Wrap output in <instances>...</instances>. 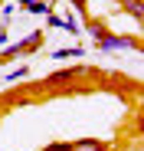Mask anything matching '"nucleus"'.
<instances>
[{
	"mask_svg": "<svg viewBox=\"0 0 144 151\" xmlns=\"http://www.w3.org/2000/svg\"><path fill=\"white\" fill-rule=\"evenodd\" d=\"M39 46H43V30H36V33H30V36H23L20 43H7L4 56H7V63H10V59L23 56V53H33V49H39Z\"/></svg>",
	"mask_w": 144,
	"mask_h": 151,
	"instance_id": "1",
	"label": "nucleus"
},
{
	"mask_svg": "<svg viewBox=\"0 0 144 151\" xmlns=\"http://www.w3.org/2000/svg\"><path fill=\"white\" fill-rule=\"evenodd\" d=\"M95 49H102V53H115V49H138V40L134 36H115L111 30L105 36L95 40Z\"/></svg>",
	"mask_w": 144,
	"mask_h": 151,
	"instance_id": "2",
	"label": "nucleus"
},
{
	"mask_svg": "<svg viewBox=\"0 0 144 151\" xmlns=\"http://www.w3.org/2000/svg\"><path fill=\"white\" fill-rule=\"evenodd\" d=\"M82 76H85V66H72V69H62V72L46 76L43 86H46V89H56V86H66V82H72V79H82Z\"/></svg>",
	"mask_w": 144,
	"mask_h": 151,
	"instance_id": "3",
	"label": "nucleus"
},
{
	"mask_svg": "<svg viewBox=\"0 0 144 151\" xmlns=\"http://www.w3.org/2000/svg\"><path fill=\"white\" fill-rule=\"evenodd\" d=\"M56 63H66V59H76V56H85V46H59L49 53Z\"/></svg>",
	"mask_w": 144,
	"mask_h": 151,
	"instance_id": "4",
	"label": "nucleus"
},
{
	"mask_svg": "<svg viewBox=\"0 0 144 151\" xmlns=\"http://www.w3.org/2000/svg\"><path fill=\"white\" fill-rule=\"evenodd\" d=\"M16 4L26 10V13H39V17H46L53 10V4H46V0H16Z\"/></svg>",
	"mask_w": 144,
	"mask_h": 151,
	"instance_id": "5",
	"label": "nucleus"
},
{
	"mask_svg": "<svg viewBox=\"0 0 144 151\" xmlns=\"http://www.w3.org/2000/svg\"><path fill=\"white\" fill-rule=\"evenodd\" d=\"M69 151H105V145L98 138H82V141H72Z\"/></svg>",
	"mask_w": 144,
	"mask_h": 151,
	"instance_id": "6",
	"label": "nucleus"
},
{
	"mask_svg": "<svg viewBox=\"0 0 144 151\" xmlns=\"http://www.w3.org/2000/svg\"><path fill=\"white\" fill-rule=\"evenodd\" d=\"M125 4V13L138 20V27H141V17H144V7H141V0H121Z\"/></svg>",
	"mask_w": 144,
	"mask_h": 151,
	"instance_id": "7",
	"label": "nucleus"
},
{
	"mask_svg": "<svg viewBox=\"0 0 144 151\" xmlns=\"http://www.w3.org/2000/svg\"><path fill=\"white\" fill-rule=\"evenodd\" d=\"M82 33H88V36L98 40V36H105V33H108V27H105V23H88V20H85V30H82Z\"/></svg>",
	"mask_w": 144,
	"mask_h": 151,
	"instance_id": "8",
	"label": "nucleus"
},
{
	"mask_svg": "<svg viewBox=\"0 0 144 151\" xmlns=\"http://www.w3.org/2000/svg\"><path fill=\"white\" fill-rule=\"evenodd\" d=\"M46 23H49L53 30H66V20H62L56 10H49V13H46Z\"/></svg>",
	"mask_w": 144,
	"mask_h": 151,
	"instance_id": "9",
	"label": "nucleus"
},
{
	"mask_svg": "<svg viewBox=\"0 0 144 151\" xmlns=\"http://www.w3.org/2000/svg\"><path fill=\"white\" fill-rule=\"evenodd\" d=\"M26 72H30V66H16L13 72H7V79H0V82H16V79H23Z\"/></svg>",
	"mask_w": 144,
	"mask_h": 151,
	"instance_id": "10",
	"label": "nucleus"
},
{
	"mask_svg": "<svg viewBox=\"0 0 144 151\" xmlns=\"http://www.w3.org/2000/svg\"><path fill=\"white\" fill-rule=\"evenodd\" d=\"M62 20H66V33H72V36H79V33H82V27H79V20H76V17H62Z\"/></svg>",
	"mask_w": 144,
	"mask_h": 151,
	"instance_id": "11",
	"label": "nucleus"
},
{
	"mask_svg": "<svg viewBox=\"0 0 144 151\" xmlns=\"http://www.w3.org/2000/svg\"><path fill=\"white\" fill-rule=\"evenodd\" d=\"M72 148V141H53V145H46L43 151H69Z\"/></svg>",
	"mask_w": 144,
	"mask_h": 151,
	"instance_id": "12",
	"label": "nucleus"
},
{
	"mask_svg": "<svg viewBox=\"0 0 144 151\" xmlns=\"http://www.w3.org/2000/svg\"><path fill=\"white\" fill-rule=\"evenodd\" d=\"M10 13H13V0H10V4H4V7H0V20L7 23V20H10Z\"/></svg>",
	"mask_w": 144,
	"mask_h": 151,
	"instance_id": "13",
	"label": "nucleus"
},
{
	"mask_svg": "<svg viewBox=\"0 0 144 151\" xmlns=\"http://www.w3.org/2000/svg\"><path fill=\"white\" fill-rule=\"evenodd\" d=\"M7 43V30H0V46H4Z\"/></svg>",
	"mask_w": 144,
	"mask_h": 151,
	"instance_id": "14",
	"label": "nucleus"
},
{
	"mask_svg": "<svg viewBox=\"0 0 144 151\" xmlns=\"http://www.w3.org/2000/svg\"><path fill=\"white\" fill-rule=\"evenodd\" d=\"M4 63H7V56H4V53H0V66H4Z\"/></svg>",
	"mask_w": 144,
	"mask_h": 151,
	"instance_id": "15",
	"label": "nucleus"
},
{
	"mask_svg": "<svg viewBox=\"0 0 144 151\" xmlns=\"http://www.w3.org/2000/svg\"><path fill=\"white\" fill-rule=\"evenodd\" d=\"M13 4H16V0H13Z\"/></svg>",
	"mask_w": 144,
	"mask_h": 151,
	"instance_id": "16",
	"label": "nucleus"
},
{
	"mask_svg": "<svg viewBox=\"0 0 144 151\" xmlns=\"http://www.w3.org/2000/svg\"><path fill=\"white\" fill-rule=\"evenodd\" d=\"M0 86H4V82H0Z\"/></svg>",
	"mask_w": 144,
	"mask_h": 151,
	"instance_id": "17",
	"label": "nucleus"
}]
</instances>
